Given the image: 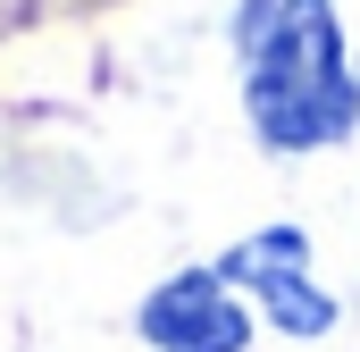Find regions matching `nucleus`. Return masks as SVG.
<instances>
[{
	"mask_svg": "<svg viewBox=\"0 0 360 352\" xmlns=\"http://www.w3.org/2000/svg\"><path fill=\"white\" fill-rule=\"evenodd\" d=\"M218 277L252 302V310H269L276 336H293V344H319V336H335V319H344V302L310 277V235L302 227H260V235H243L226 260H218Z\"/></svg>",
	"mask_w": 360,
	"mask_h": 352,
	"instance_id": "obj_2",
	"label": "nucleus"
},
{
	"mask_svg": "<svg viewBox=\"0 0 360 352\" xmlns=\"http://www.w3.org/2000/svg\"><path fill=\"white\" fill-rule=\"evenodd\" d=\"M235 51L252 134L269 151H327L360 126V68L335 0H252Z\"/></svg>",
	"mask_w": 360,
	"mask_h": 352,
	"instance_id": "obj_1",
	"label": "nucleus"
},
{
	"mask_svg": "<svg viewBox=\"0 0 360 352\" xmlns=\"http://www.w3.org/2000/svg\"><path fill=\"white\" fill-rule=\"evenodd\" d=\"M134 336L151 352H252V302L218 268H176L143 294Z\"/></svg>",
	"mask_w": 360,
	"mask_h": 352,
	"instance_id": "obj_3",
	"label": "nucleus"
}]
</instances>
